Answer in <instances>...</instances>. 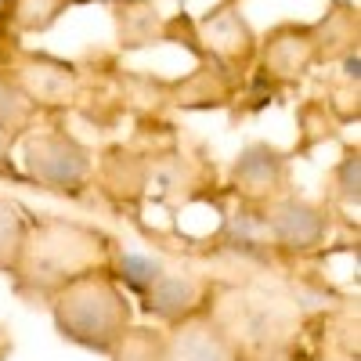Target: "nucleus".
Segmentation results:
<instances>
[{"instance_id": "1", "label": "nucleus", "mask_w": 361, "mask_h": 361, "mask_svg": "<svg viewBox=\"0 0 361 361\" xmlns=\"http://www.w3.org/2000/svg\"><path fill=\"white\" fill-rule=\"evenodd\" d=\"M156 275H159V264L156 260H145V257H134V253L123 257V279L130 286H145L148 279H156Z\"/></svg>"}]
</instances>
